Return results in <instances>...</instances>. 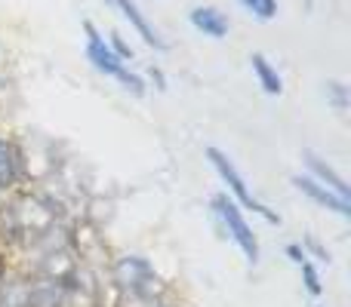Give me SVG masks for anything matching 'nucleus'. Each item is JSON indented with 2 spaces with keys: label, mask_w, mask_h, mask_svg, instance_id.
<instances>
[{
  "label": "nucleus",
  "mask_w": 351,
  "mask_h": 307,
  "mask_svg": "<svg viewBox=\"0 0 351 307\" xmlns=\"http://www.w3.org/2000/svg\"><path fill=\"white\" fill-rule=\"evenodd\" d=\"M3 212L6 240L22 246H43V240L56 237L59 228V203L47 193H19Z\"/></svg>",
  "instance_id": "f257e3e1"
},
{
  "label": "nucleus",
  "mask_w": 351,
  "mask_h": 307,
  "mask_svg": "<svg viewBox=\"0 0 351 307\" xmlns=\"http://www.w3.org/2000/svg\"><path fill=\"white\" fill-rule=\"evenodd\" d=\"M111 283L117 286L123 298H136V302L158 304L167 292L164 277L142 255H121V258L111 261Z\"/></svg>",
  "instance_id": "f03ea898"
},
{
  "label": "nucleus",
  "mask_w": 351,
  "mask_h": 307,
  "mask_svg": "<svg viewBox=\"0 0 351 307\" xmlns=\"http://www.w3.org/2000/svg\"><path fill=\"white\" fill-rule=\"evenodd\" d=\"M84 34H86V59H90V65L96 68L99 74H108L117 83H123V90H130L133 96H145V80L130 71L127 62L117 59L114 49L108 46V40L96 31V25L84 22Z\"/></svg>",
  "instance_id": "7ed1b4c3"
},
{
  "label": "nucleus",
  "mask_w": 351,
  "mask_h": 307,
  "mask_svg": "<svg viewBox=\"0 0 351 307\" xmlns=\"http://www.w3.org/2000/svg\"><path fill=\"white\" fill-rule=\"evenodd\" d=\"M213 212H216V218L222 222L225 234L234 240V246L243 252V258L250 261V265H256L259 261V240H256L253 228L247 224V218L241 215V209H237V203H231L225 193H216L213 197Z\"/></svg>",
  "instance_id": "20e7f679"
},
{
  "label": "nucleus",
  "mask_w": 351,
  "mask_h": 307,
  "mask_svg": "<svg viewBox=\"0 0 351 307\" xmlns=\"http://www.w3.org/2000/svg\"><path fill=\"white\" fill-rule=\"evenodd\" d=\"M206 160L213 163V169L219 172V178H222L225 185H228V191L234 193V197L241 200V203L247 206V209H253L256 215H262L265 222L280 224V215H278V212H271L265 203H259V200H256L253 193H250V187H247V181H243V175L237 172V166H234V163H231L222 151H219V148H206Z\"/></svg>",
  "instance_id": "39448f33"
},
{
  "label": "nucleus",
  "mask_w": 351,
  "mask_h": 307,
  "mask_svg": "<svg viewBox=\"0 0 351 307\" xmlns=\"http://www.w3.org/2000/svg\"><path fill=\"white\" fill-rule=\"evenodd\" d=\"M293 185H296V191H302L305 197L311 200V203L324 206V209H333L336 215L348 218L351 209H348V200H342L339 193H333L330 187H324L321 181H315L311 175H293Z\"/></svg>",
  "instance_id": "423d86ee"
},
{
  "label": "nucleus",
  "mask_w": 351,
  "mask_h": 307,
  "mask_svg": "<svg viewBox=\"0 0 351 307\" xmlns=\"http://www.w3.org/2000/svg\"><path fill=\"white\" fill-rule=\"evenodd\" d=\"M25 175V154L12 139H0V191H12Z\"/></svg>",
  "instance_id": "0eeeda50"
},
{
  "label": "nucleus",
  "mask_w": 351,
  "mask_h": 307,
  "mask_svg": "<svg viewBox=\"0 0 351 307\" xmlns=\"http://www.w3.org/2000/svg\"><path fill=\"white\" fill-rule=\"evenodd\" d=\"M68 246H71L74 258H86V261H102L105 255V240L102 234H99L96 228H93L90 222H80L77 228H74L71 240H68Z\"/></svg>",
  "instance_id": "6e6552de"
},
{
  "label": "nucleus",
  "mask_w": 351,
  "mask_h": 307,
  "mask_svg": "<svg viewBox=\"0 0 351 307\" xmlns=\"http://www.w3.org/2000/svg\"><path fill=\"white\" fill-rule=\"evenodd\" d=\"M302 160H305V166H308L311 178L321 181V185L330 187L333 193H339L342 200H348V185H346V178H342V175L336 172V169L330 166L327 160H324V157H317L315 151H302Z\"/></svg>",
  "instance_id": "1a4fd4ad"
},
{
  "label": "nucleus",
  "mask_w": 351,
  "mask_h": 307,
  "mask_svg": "<svg viewBox=\"0 0 351 307\" xmlns=\"http://www.w3.org/2000/svg\"><path fill=\"white\" fill-rule=\"evenodd\" d=\"M105 3L117 6V10H121V16L127 18L130 25H133V28H136V34H139L142 40L148 43V46H154V49H167V43L160 40V34L152 28V25H148V18L142 16V10H139V6H136V0H105Z\"/></svg>",
  "instance_id": "9d476101"
},
{
  "label": "nucleus",
  "mask_w": 351,
  "mask_h": 307,
  "mask_svg": "<svg viewBox=\"0 0 351 307\" xmlns=\"http://www.w3.org/2000/svg\"><path fill=\"white\" fill-rule=\"evenodd\" d=\"M191 25L200 31V34L213 37V40H222L225 34H228L231 22L225 12H219L216 6H197V10H191Z\"/></svg>",
  "instance_id": "9b49d317"
},
{
  "label": "nucleus",
  "mask_w": 351,
  "mask_h": 307,
  "mask_svg": "<svg viewBox=\"0 0 351 307\" xmlns=\"http://www.w3.org/2000/svg\"><path fill=\"white\" fill-rule=\"evenodd\" d=\"M250 65H253L256 80H259V86L268 92V96H280V92H284V80H280L278 68H274L271 62L265 59V55L253 53V55H250Z\"/></svg>",
  "instance_id": "f8f14e48"
},
{
  "label": "nucleus",
  "mask_w": 351,
  "mask_h": 307,
  "mask_svg": "<svg viewBox=\"0 0 351 307\" xmlns=\"http://www.w3.org/2000/svg\"><path fill=\"white\" fill-rule=\"evenodd\" d=\"M250 16H256L259 22H271L278 16V0H237Z\"/></svg>",
  "instance_id": "ddd939ff"
},
{
  "label": "nucleus",
  "mask_w": 351,
  "mask_h": 307,
  "mask_svg": "<svg viewBox=\"0 0 351 307\" xmlns=\"http://www.w3.org/2000/svg\"><path fill=\"white\" fill-rule=\"evenodd\" d=\"M296 267L302 271V283H305V289H308V295H321V273H317V267L311 265L308 255H305Z\"/></svg>",
  "instance_id": "4468645a"
},
{
  "label": "nucleus",
  "mask_w": 351,
  "mask_h": 307,
  "mask_svg": "<svg viewBox=\"0 0 351 307\" xmlns=\"http://www.w3.org/2000/svg\"><path fill=\"white\" fill-rule=\"evenodd\" d=\"M327 102L333 105L336 111L348 108V86L342 80H327Z\"/></svg>",
  "instance_id": "2eb2a0df"
},
{
  "label": "nucleus",
  "mask_w": 351,
  "mask_h": 307,
  "mask_svg": "<svg viewBox=\"0 0 351 307\" xmlns=\"http://www.w3.org/2000/svg\"><path fill=\"white\" fill-rule=\"evenodd\" d=\"M108 46L114 49V55L121 62H133V46H127V43H123V37L117 34V31H111V40H108Z\"/></svg>",
  "instance_id": "dca6fc26"
},
{
  "label": "nucleus",
  "mask_w": 351,
  "mask_h": 307,
  "mask_svg": "<svg viewBox=\"0 0 351 307\" xmlns=\"http://www.w3.org/2000/svg\"><path fill=\"white\" fill-rule=\"evenodd\" d=\"M152 80L158 83V90H167V86H164V74H160L158 68H152Z\"/></svg>",
  "instance_id": "f3484780"
},
{
  "label": "nucleus",
  "mask_w": 351,
  "mask_h": 307,
  "mask_svg": "<svg viewBox=\"0 0 351 307\" xmlns=\"http://www.w3.org/2000/svg\"><path fill=\"white\" fill-rule=\"evenodd\" d=\"M6 240V228H3V212H0V243Z\"/></svg>",
  "instance_id": "a211bd4d"
},
{
  "label": "nucleus",
  "mask_w": 351,
  "mask_h": 307,
  "mask_svg": "<svg viewBox=\"0 0 351 307\" xmlns=\"http://www.w3.org/2000/svg\"><path fill=\"white\" fill-rule=\"evenodd\" d=\"M154 307H179V304H164V302H160V304H154Z\"/></svg>",
  "instance_id": "6ab92c4d"
},
{
  "label": "nucleus",
  "mask_w": 351,
  "mask_h": 307,
  "mask_svg": "<svg viewBox=\"0 0 351 307\" xmlns=\"http://www.w3.org/2000/svg\"><path fill=\"white\" fill-rule=\"evenodd\" d=\"M0 289H3V283H0Z\"/></svg>",
  "instance_id": "aec40b11"
}]
</instances>
